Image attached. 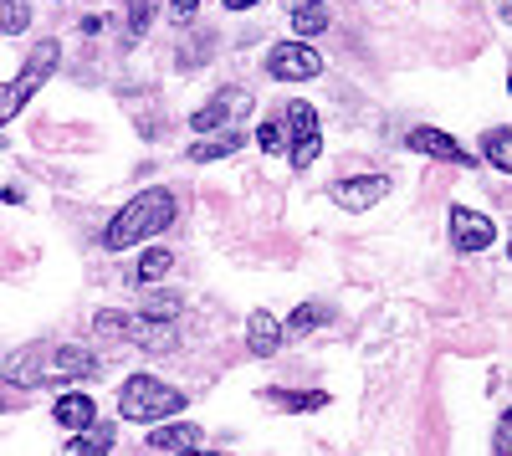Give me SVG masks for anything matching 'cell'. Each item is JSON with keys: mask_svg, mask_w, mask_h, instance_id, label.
Wrapping results in <instances>:
<instances>
[{"mask_svg": "<svg viewBox=\"0 0 512 456\" xmlns=\"http://www.w3.org/2000/svg\"><path fill=\"white\" fill-rule=\"evenodd\" d=\"M175 195L169 190H144V195H134L123 205V211L108 221V231H103V246L108 252H128V246H139V241H149V236H159L169 221H175Z\"/></svg>", "mask_w": 512, "mask_h": 456, "instance_id": "6da1fadb", "label": "cell"}, {"mask_svg": "<svg viewBox=\"0 0 512 456\" xmlns=\"http://www.w3.org/2000/svg\"><path fill=\"white\" fill-rule=\"evenodd\" d=\"M180 410H185V395H180L175 385L154 380V375H128L123 390H118V416H123V421H144V426H154V421L180 416Z\"/></svg>", "mask_w": 512, "mask_h": 456, "instance_id": "7a4b0ae2", "label": "cell"}, {"mask_svg": "<svg viewBox=\"0 0 512 456\" xmlns=\"http://www.w3.org/2000/svg\"><path fill=\"white\" fill-rule=\"evenodd\" d=\"M57 62H62V47H57V41H41V47H31L26 67H21L11 82H0V123H11V118L31 103V93L57 72Z\"/></svg>", "mask_w": 512, "mask_h": 456, "instance_id": "3957f363", "label": "cell"}, {"mask_svg": "<svg viewBox=\"0 0 512 456\" xmlns=\"http://www.w3.org/2000/svg\"><path fill=\"white\" fill-rule=\"evenodd\" d=\"M282 129H287V139H292V170H297V175L313 170V159H318V149H323V129H318L313 103H292Z\"/></svg>", "mask_w": 512, "mask_h": 456, "instance_id": "277c9868", "label": "cell"}, {"mask_svg": "<svg viewBox=\"0 0 512 456\" xmlns=\"http://www.w3.org/2000/svg\"><path fill=\"white\" fill-rule=\"evenodd\" d=\"M323 72V52H313L308 41H282V47L267 52V77L277 82H308Z\"/></svg>", "mask_w": 512, "mask_h": 456, "instance_id": "5b68a950", "label": "cell"}, {"mask_svg": "<svg viewBox=\"0 0 512 456\" xmlns=\"http://www.w3.org/2000/svg\"><path fill=\"white\" fill-rule=\"evenodd\" d=\"M246 113H251V93H246V88H221L205 108L190 113V129H195V134H221L231 118H246Z\"/></svg>", "mask_w": 512, "mask_h": 456, "instance_id": "8992f818", "label": "cell"}, {"mask_svg": "<svg viewBox=\"0 0 512 456\" xmlns=\"http://www.w3.org/2000/svg\"><path fill=\"white\" fill-rule=\"evenodd\" d=\"M497 241V226H492V216H482V211H472V205H451V246L456 252H487V246Z\"/></svg>", "mask_w": 512, "mask_h": 456, "instance_id": "52a82bcc", "label": "cell"}, {"mask_svg": "<svg viewBox=\"0 0 512 456\" xmlns=\"http://www.w3.org/2000/svg\"><path fill=\"white\" fill-rule=\"evenodd\" d=\"M333 205H344V211H369V205H379L384 195H390V180H384V175H354V180H338L333 190Z\"/></svg>", "mask_w": 512, "mask_h": 456, "instance_id": "ba28073f", "label": "cell"}, {"mask_svg": "<svg viewBox=\"0 0 512 456\" xmlns=\"http://www.w3.org/2000/svg\"><path fill=\"white\" fill-rule=\"evenodd\" d=\"M0 380H11L16 390H36V385H47V354H41V344L16 349L6 364H0Z\"/></svg>", "mask_w": 512, "mask_h": 456, "instance_id": "9c48e42d", "label": "cell"}, {"mask_svg": "<svg viewBox=\"0 0 512 456\" xmlns=\"http://www.w3.org/2000/svg\"><path fill=\"white\" fill-rule=\"evenodd\" d=\"M246 349H251L256 359H272V354L282 349V323H277L267 308H256V313L246 318Z\"/></svg>", "mask_w": 512, "mask_h": 456, "instance_id": "30bf717a", "label": "cell"}, {"mask_svg": "<svg viewBox=\"0 0 512 456\" xmlns=\"http://www.w3.org/2000/svg\"><path fill=\"white\" fill-rule=\"evenodd\" d=\"M410 149L415 154H431V159H446V164H477L472 154H466L451 134H441V129H410Z\"/></svg>", "mask_w": 512, "mask_h": 456, "instance_id": "8fae6325", "label": "cell"}, {"mask_svg": "<svg viewBox=\"0 0 512 456\" xmlns=\"http://www.w3.org/2000/svg\"><path fill=\"white\" fill-rule=\"evenodd\" d=\"M93 375H98V359L77 344H62L47 364V380H93Z\"/></svg>", "mask_w": 512, "mask_h": 456, "instance_id": "7c38bea8", "label": "cell"}, {"mask_svg": "<svg viewBox=\"0 0 512 456\" xmlns=\"http://www.w3.org/2000/svg\"><path fill=\"white\" fill-rule=\"evenodd\" d=\"M52 421H57L62 431H88V426L98 421V405H93V395L72 390V395H62V400L52 405Z\"/></svg>", "mask_w": 512, "mask_h": 456, "instance_id": "4fadbf2b", "label": "cell"}, {"mask_svg": "<svg viewBox=\"0 0 512 456\" xmlns=\"http://www.w3.org/2000/svg\"><path fill=\"white\" fill-rule=\"evenodd\" d=\"M200 441H205V436H200V426H190V421H164V426L149 431V446H154V451H169V456L195 451Z\"/></svg>", "mask_w": 512, "mask_h": 456, "instance_id": "5bb4252c", "label": "cell"}, {"mask_svg": "<svg viewBox=\"0 0 512 456\" xmlns=\"http://www.w3.org/2000/svg\"><path fill=\"white\" fill-rule=\"evenodd\" d=\"M108 451H113V426L93 421L88 431H72V441H67L62 456H108Z\"/></svg>", "mask_w": 512, "mask_h": 456, "instance_id": "9a60e30c", "label": "cell"}, {"mask_svg": "<svg viewBox=\"0 0 512 456\" xmlns=\"http://www.w3.org/2000/svg\"><path fill=\"white\" fill-rule=\"evenodd\" d=\"M262 400L277 405V410H292V416H308V410H323L328 405L323 390H262Z\"/></svg>", "mask_w": 512, "mask_h": 456, "instance_id": "2e32d148", "label": "cell"}, {"mask_svg": "<svg viewBox=\"0 0 512 456\" xmlns=\"http://www.w3.org/2000/svg\"><path fill=\"white\" fill-rule=\"evenodd\" d=\"M128 339L159 354V349H175V328L159 323V318H134V323H128Z\"/></svg>", "mask_w": 512, "mask_h": 456, "instance_id": "e0dca14e", "label": "cell"}, {"mask_svg": "<svg viewBox=\"0 0 512 456\" xmlns=\"http://www.w3.org/2000/svg\"><path fill=\"white\" fill-rule=\"evenodd\" d=\"M241 144H246V134H241V129H226V134H216V139H195V144H190V159H195V164H210V159L236 154Z\"/></svg>", "mask_w": 512, "mask_h": 456, "instance_id": "ac0fdd59", "label": "cell"}, {"mask_svg": "<svg viewBox=\"0 0 512 456\" xmlns=\"http://www.w3.org/2000/svg\"><path fill=\"white\" fill-rule=\"evenodd\" d=\"M482 154L497 164L502 175H512V129H487L482 134Z\"/></svg>", "mask_w": 512, "mask_h": 456, "instance_id": "d6986e66", "label": "cell"}, {"mask_svg": "<svg viewBox=\"0 0 512 456\" xmlns=\"http://www.w3.org/2000/svg\"><path fill=\"white\" fill-rule=\"evenodd\" d=\"M328 318V308L323 303H303V308H297L287 323H282V339H303V334H313V328Z\"/></svg>", "mask_w": 512, "mask_h": 456, "instance_id": "ffe728a7", "label": "cell"}, {"mask_svg": "<svg viewBox=\"0 0 512 456\" xmlns=\"http://www.w3.org/2000/svg\"><path fill=\"white\" fill-rule=\"evenodd\" d=\"M31 26V0H0V36H21Z\"/></svg>", "mask_w": 512, "mask_h": 456, "instance_id": "44dd1931", "label": "cell"}, {"mask_svg": "<svg viewBox=\"0 0 512 456\" xmlns=\"http://www.w3.org/2000/svg\"><path fill=\"white\" fill-rule=\"evenodd\" d=\"M292 31H297V36L328 31V6H297V11H292Z\"/></svg>", "mask_w": 512, "mask_h": 456, "instance_id": "7402d4cb", "label": "cell"}, {"mask_svg": "<svg viewBox=\"0 0 512 456\" xmlns=\"http://www.w3.org/2000/svg\"><path fill=\"white\" fill-rule=\"evenodd\" d=\"M169 267H175V257H169L164 246H149L139 257V282H159V277H169Z\"/></svg>", "mask_w": 512, "mask_h": 456, "instance_id": "603a6c76", "label": "cell"}, {"mask_svg": "<svg viewBox=\"0 0 512 456\" xmlns=\"http://www.w3.org/2000/svg\"><path fill=\"white\" fill-rule=\"evenodd\" d=\"M123 11H128V41H139L154 21V0H123Z\"/></svg>", "mask_w": 512, "mask_h": 456, "instance_id": "cb8c5ba5", "label": "cell"}, {"mask_svg": "<svg viewBox=\"0 0 512 456\" xmlns=\"http://www.w3.org/2000/svg\"><path fill=\"white\" fill-rule=\"evenodd\" d=\"M128 323H134V313H113V308H103L93 318V328H98L103 339H128Z\"/></svg>", "mask_w": 512, "mask_h": 456, "instance_id": "d4e9b609", "label": "cell"}, {"mask_svg": "<svg viewBox=\"0 0 512 456\" xmlns=\"http://www.w3.org/2000/svg\"><path fill=\"white\" fill-rule=\"evenodd\" d=\"M256 144H262L267 154H287V129H282L277 118H267L262 129H256Z\"/></svg>", "mask_w": 512, "mask_h": 456, "instance_id": "484cf974", "label": "cell"}, {"mask_svg": "<svg viewBox=\"0 0 512 456\" xmlns=\"http://www.w3.org/2000/svg\"><path fill=\"white\" fill-rule=\"evenodd\" d=\"M180 313V298H169V293H154L149 303H144V318H159V323H169Z\"/></svg>", "mask_w": 512, "mask_h": 456, "instance_id": "4316f807", "label": "cell"}, {"mask_svg": "<svg viewBox=\"0 0 512 456\" xmlns=\"http://www.w3.org/2000/svg\"><path fill=\"white\" fill-rule=\"evenodd\" d=\"M497 451H507V456H512V410L497 421Z\"/></svg>", "mask_w": 512, "mask_h": 456, "instance_id": "83f0119b", "label": "cell"}, {"mask_svg": "<svg viewBox=\"0 0 512 456\" xmlns=\"http://www.w3.org/2000/svg\"><path fill=\"white\" fill-rule=\"evenodd\" d=\"M200 11V0H169V16H180V21H190Z\"/></svg>", "mask_w": 512, "mask_h": 456, "instance_id": "f1b7e54d", "label": "cell"}, {"mask_svg": "<svg viewBox=\"0 0 512 456\" xmlns=\"http://www.w3.org/2000/svg\"><path fill=\"white\" fill-rule=\"evenodd\" d=\"M221 6H226V11H251L256 0H221Z\"/></svg>", "mask_w": 512, "mask_h": 456, "instance_id": "f546056e", "label": "cell"}, {"mask_svg": "<svg viewBox=\"0 0 512 456\" xmlns=\"http://www.w3.org/2000/svg\"><path fill=\"white\" fill-rule=\"evenodd\" d=\"M287 6L297 11V6H328V0H287Z\"/></svg>", "mask_w": 512, "mask_h": 456, "instance_id": "4dcf8cb0", "label": "cell"}, {"mask_svg": "<svg viewBox=\"0 0 512 456\" xmlns=\"http://www.w3.org/2000/svg\"><path fill=\"white\" fill-rule=\"evenodd\" d=\"M180 456H216V451H200V446H195V451H180Z\"/></svg>", "mask_w": 512, "mask_h": 456, "instance_id": "1f68e13d", "label": "cell"}, {"mask_svg": "<svg viewBox=\"0 0 512 456\" xmlns=\"http://www.w3.org/2000/svg\"><path fill=\"white\" fill-rule=\"evenodd\" d=\"M507 93H512V77H507Z\"/></svg>", "mask_w": 512, "mask_h": 456, "instance_id": "d6a6232c", "label": "cell"}, {"mask_svg": "<svg viewBox=\"0 0 512 456\" xmlns=\"http://www.w3.org/2000/svg\"><path fill=\"white\" fill-rule=\"evenodd\" d=\"M507 16H512V0H507Z\"/></svg>", "mask_w": 512, "mask_h": 456, "instance_id": "836d02e7", "label": "cell"}, {"mask_svg": "<svg viewBox=\"0 0 512 456\" xmlns=\"http://www.w3.org/2000/svg\"><path fill=\"white\" fill-rule=\"evenodd\" d=\"M507 252H512V246H507Z\"/></svg>", "mask_w": 512, "mask_h": 456, "instance_id": "e575fe53", "label": "cell"}]
</instances>
